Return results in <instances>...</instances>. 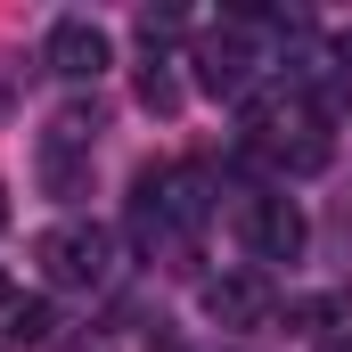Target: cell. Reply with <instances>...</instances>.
<instances>
[{"label":"cell","instance_id":"cell-6","mask_svg":"<svg viewBox=\"0 0 352 352\" xmlns=\"http://www.w3.org/2000/svg\"><path fill=\"white\" fill-rule=\"evenodd\" d=\"M41 180H50V197H82V188H90L82 148H58V140H41Z\"/></svg>","mask_w":352,"mask_h":352},{"label":"cell","instance_id":"cell-10","mask_svg":"<svg viewBox=\"0 0 352 352\" xmlns=\"http://www.w3.org/2000/svg\"><path fill=\"white\" fill-rule=\"evenodd\" d=\"M180 25H188L180 8H140V41H148V50H156V41H173Z\"/></svg>","mask_w":352,"mask_h":352},{"label":"cell","instance_id":"cell-1","mask_svg":"<svg viewBox=\"0 0 352 352\" xmlns=\"http://www.w3.org/2000/svg\"><path fill=\"white\" fill-rule=\"evenodd\" d=\"M41 270H50V287H107L115 278V238L98 230V221H58V230H41Z\"/></svg>","mask_w":352,"mask_h":352},{"label":"cell","instance_id":"cell-11","mask_svg":"<svg viewBox=\"0 0 352 352\" xmlns=\"http://www.w3.org/2000/svg\"><path fill=\"white\" fill-rule=\"evenodd\" d=\"M58 352H107V344H98V336H74V344H58Z\"/></svg>","mask_w":352,"mask_h":352},{"label":"cell","instance_id":"cell-2","mask_svg":"<svg viewBox=\"0 0 352 352\" xmlns=\"http://www.w3.org/2000/svg\"><path fill=\"white\" fill-rule=\"evenodd\" d=\"M254 66H263V50H254V16H230L221 33H205L197 41V82L213 90V98H254Z\"/></svg>","mask_w":352,"mask_h":352},{"label":"cell","instance_id":"cell-12","mask_svg":"<svg viewBox=\"0 0 352 352\" xmlns=\"http://www.w3.org/2000/svg\"><path fill=\"white\" fill-rule=\"evenodd\" d=\"M320 352H352V336H328V344H320Z\"/></svg>","mask_w":352,"mask_h":352},{"label":"cell","instance_id":"cell-7","mask_svg":"<svg viewBox=\"0 0 352 352\" xmlns=\"http://www.w3.org/2000/svg\"><path fill=\"white\" fill-rule=\"evenodd\" d=\"M0 336H8V344H50V336H58V311H50L41 295H33V303H8V311H0Z\"/></svg>","mask_w":352,"mask_h":352},{"label":"cell","instance_id":"cell-3","mask_svg":"<svg viewBox=\"0 0 352 352\" xmlns=\"http://www.w3.org/2000/svg\"><path fill=\"white\" fill-rule=\"evenodd\" d=\"M238 230H246V246H254L263 263H295V254H303V205L278 197V188H263V197L238 205Z\"/></svg>","mask_w":352,"mask_h":352},{"label":"cell","instance_id":"cell-5","mask_svg":"<svg viewBox=\"0 0 352 352\" xmlns=\"http://www.w3.org/2000/svg\"><path fill=\"white\" fill-rule=\"evenodd\" d=\"M205 320H213V328H254V320H270V278L263 270L205 278Z\"/></svg>","mask_w":352,"mask_h":352},{"label":"cell","instance_id":"cell-8","mask_svg":"<svg viewBox=\"0 0 352 352\" xmlns=\"http://www.w3.org/2000/svg\"><path fill=\"white\" fill-rule=\"evenodd\" d=\"M140 107H148V115H180V82L164 74V58L140 74Z\"/></svg>","mask_w":352,"mask_h":352},{"label":"cell","instance_id":"cell-13","mask_svg":"<svg viewBox=\"0 0 352 352\" xmlns=\"http://www.w3.org/2000/svg\"><path fill=\"white\" fill-rule=\"evenodd\" d=\"M8 303H16V295H8V278H0V311H8Z\"/></svg>","mask_w":352,"mask_h":352},{"label":"cell","instance_id":"cell-14","mask_svg":"<svg viewBox=\"0 0 352 352\" xmlns=\"http://www.w3.org/2000/svg\"><path fill=\"white\" fill-rule=\"evenodd\" d=\"M0 230H8V197H0Z\"/></svg>","mask_w":352,"mask_h":352},{"label":"cell","instance_id":"cell-4","mask_svg":"<svg viewBox=\"0 0 352 352\" xmlns=\"http://www.w3.org/2000/svg\"><path fill=\"white\" fill-rule=\"evenodd\" d=\"M41 58H50V74H66V82H98L115 50H107V33H98L90 16H58L50 41H41Z\"/></svg>","mask_w":352,"mask_h":352},{"label":"cell","instance_id":"cell-9","mask_svg":"<svg viewBox=\"0 0 352 352\" xmlns=\"http://www.w3.org/2000/svg\"><path fill=\"white\" fill-rule=\"evenodd\" d=\"M344 311H352L344 295H311V303H295L287 320H295V328H328V320H344Z\"/></svg>","mask_w":352,"mask_h":352}]
</instances>
